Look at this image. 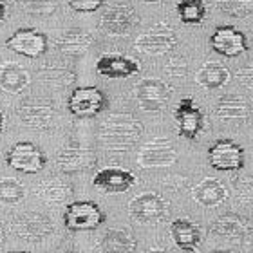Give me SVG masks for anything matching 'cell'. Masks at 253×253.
<instances>
[{
  "label": "cell",
  "instance_id": "27",
  "mask_svg": "<svg viewBox=\"0 0 253 253\" xmlns=\"http://www.w3.org/2000/svg\"><path fill=\"white\" fill-rule=\"evenodd\" d=\"M71 192H73V188L62 179H45L35 186V194L38 195V199L51 203V205L65 201L71 195Z\"/></svg>",
  "mask_w": 253,
  "mask_h": 253
},
{
  "label": "cell",
  "instance_id": "35",
  "mask_svg": "<svg viewBox=\"0 0 253 253\" xmlns=\"http://www.w3.org/2000/svg\"><path fill=\"white\" fill-rule=\"evenodd\" d=\"M235 78L239 80V84L243 85V87L253 90V62L239 69L237 73H235Z\"/></svg>",
  "mask_w": 253,
  "mask_h": 253
},
{
  "label": "cell",
  "instance_id": "15",
  "mask_svg": "<svg viewBox=\"0 0 253 253\" xmlns=\"http://www.w3.org/2000/svg\"><path fill=\"white\" fill-rule=\"evenodd\" d=\"M96 71L100 76L111 80H123L130 78L134 74L141 71L139 62L130 56H123V54H103L96 62Z\"/></svg>",
  "mask_w": 253,
  "mask_h": 253
},
{
  "label": "cell",
  "instance_id": "6",
  "mask_svg": "<svg viewBox=\"0 0 253 253\" xmlns=\"http://www.w3.org/2000/svg\"><path fill=\"white\" fill-rule=\"evenodd\" d=\"M172 96V89L159 78H143L134 85V98L143 111L158 112L167 107Z\"/></svg>",
  "mask_w": 253,
  "mask_h": 253
},
{
  "label": "cell",
  "instance_id": "1",
  "mask_svg": "<svg viewBox=\"0 0 253 253\" xmlns=\"http://www.w3.org/2000/svg\"><path fill=\"white\" fill-rule=\"evenodd\" d=\"M143 125L132 114L118 112L100 125V139L111 150H126L141 137Z\"/></svg>",
  "mask_w": 253,
  "mask_h": 253
},
{
  "label": "cell",
  "instance_id": "18",
  "mask_svg": "<svg viewBox=\"0 0 253 253\" xmlns=\"http://www.w3.org/2000/svg\"><path fill=\"white\" fill-rule=\"evenodd\" d=\"M170 235L174 239L175 246L185 253H194L203 241L201 228L190 219H175L170 224Z\"/></svg>",
  "mask_w": 253,
  "mask_h": 253
},
{
  "label": "cell",
  "instance_id": "13",
  "mask_svg": "<svg viewBox=\"0 0 253 253\" xmlns=\"http://www.w3.org/2000/svg\"><path fill=\"white\" fill-rule=\"evenodd\" d=\"M210 45L217 54L224 58H235L248 51V40L243 31L233 26H219L211 33Z\"/></svg>",
  "mask_w": 253,
  "mask_h": 253
},
{
  "label": "cell",
  "instance_id": "5",
  "mask_svg": "<svg viewBox=\"0 0 253 253\" xmlns=\"http://www.w3.org/2000/svg\"><path fill=\"white\" fill-rule=\"evenodd\" d=\"M69 112L74 118H82V120H89V118L98 116L103 109L107 107V98L103 90L89 85V87H76V89L69 94L67 100Z\"/></svg>",
  "mask_w": 253,
  "mask_h": 253
},
{
  "label": "cell",
  "instance_id": "7",
  "mask_svg": "<svg viewBox=\"0 0 253 253\" xmlns=\"http://www.w3.org/2000/svg\"><path fill=\"white\" fill-rule=\"evenodd\" d=\"M208 163L219 172H237L244 167V148L233 139L221 137L208 148Z\"/></svg>",
  "mask_w": 253,
  "mask_h": 253
},
{
  "label": "cell",
  "instance_id": "17",
  "mask_svg": "<svg viewBox=\"0 0 253 253\" xmlns=\"http://www.w3.org/2000/svg\"><path fill=\"white\" fill-rule=\"evenodd\" d=\"M215 116L226 123H244L252 116V105L244 96L226 94L217 101Z\"/></svg>",
  "mask_w": 253,
  "mask_h": 253
},
{
  "label": "cell",
  "instance_id": "26",
  "mask_svg": "<svg viewBox=\"0 0 253 253\" xmlns=\"http://www.w3.org/2000/svg\"><path fill=\"white\" fill-rule=\"evenodd\" d=\"M136 246V237L126 230H109L101 239L103 253H132Z\"/></svg>",
  "mask_w": 253,
  "mask_h": 253
},
{
  "label": "cell",
  "instance_id": "34",
  "mask_svg": "<svg viewBox=\"0 0 253 253\" xmlns=\"http://www.w3.org/2000/svg\"><path fill=\"white\" fill-rule=\"evenodd\" d=\"M186 62L183 56H174V58H170V62L167 63V67H165V71H167V74L169 76H172V78H183L186 74Z\"/></svg>",
  "mask_w": 253,
  "mask_h": 253
},
{
  "label": "cell",
  "instance_id": "22",
  "mask_svg": "<svg viewBox=\"0 0 253 253\" xmlns=\"http://www.w3.org/2000/svg\"><path fill=\"white\" fill-rule=\"evenodd\" d=\"M31 78L29 73L22 67L20 63L4 62L0 65V89L9 92V94H18L29 85Z\"/></svg>",
  "mask_w": 253,
  "mask_h": 253
},
{
  "label": "cell",
  "instance_id": "25",
  "mask_svg": "<svg viewBox=\"0 0 253 253\" xmlns=\"http://www.w3.org/2000/svg\"><path fill=\"white\" fill-rule=\"evenodd\" d=\"M94 165V154L89 148H63L58 154V167L63 172H80Z\"/></svg>",
  "mask_w": 253,
  "mask_h": 253
},
{
  "label": "cell",
  "instance_id": "32",
  "mask_svg": "<svg viewBox=\"0 0 253 253\" xmlns=\"http://www.w3.org/2000/svg\"><path fill=\"white\" fill-rule=\"evenodd\" d=\"M237 197L243 205H253V177H239L237 179Z\"/></svg>",
  "mask_w": 253,
  "mask_h": 253
},
{
  "label": "cell",
  "instance_id": "14",
  "mask_svg": "<svg viewBox=\"0 0 253 253\" xmlns=\"http://www.w3.org/2000/svg\"><path fill=\"white\" fill-rule=\"evenodd\" d=\"M175 123H177V132L181 137L186 139H195L199 136L201 130L205 128V116L203 111L195 105V101L192 98H183L177 103L174 111Z\"/></svg>",
  "mask_w": 253,
  "mask_h": 253
},
{
  "label": "cell",
  "instance_id": "23",
  "mask_svg": "<svg viewBox=\"0 0 253 253\" xmlns=\"http://www.w3.org/2000/svg\"><path fill=\"white\" fill-rule=\"evenodd\" d=\"M92 35L85 29H78V27H73V29H67L63 31L58 38H56V47L65 54H71V56H78V54H84L87 49L92 45Z\"/></svg>",
  "mask_w": 253,
  "mask_h": 253
},
{
  "label": "cell",
  "instance_id": "2",
  "mask_svg": "<svg viewBox=\"0 0 253 253\" xmlns=\"http://www.w3.org/2000/svg\"><path fill=\"white\" fill-rule=\"evenodd\" d=\"M105 222V213L94 201H73L63 210V224L71 232H90Z\"/></svg>",
  "mask_w": 253,
  "mask_h": 253
},
{
  "label": "cell",
  "instance_id": "16",
  "mask_svg": "<svg viewBox=\"0 0 253 253\" xmlns=\"http://www.w3.org/2000/svg\"><path fill=\"white\" fill-rule=\"evenodd\" d=\"M136 175L125 169H118V167H109V169H101L96 172L92 177L96 188L103 190V192H111V194H123L128 188L136 185Z\"/></svg>",
  "mask_w": 253,
  "mask_h": 253
},
{
  "label": "cell",
  "instance_id": "36",
  "mask_svg": "<svg viewBox=\"0 0 253 253\" xmlns=\"http://www.w3.org/2000/svg\"><path fill=\"white\" fill-rule=\"evenodd\" d=\"M5 15H7V4L4 0H0V24L5 20Z\"/></svg>",
  "mask_w": 253,
  "mask_h": 253
},
{
  "label": "cell",
  "instance_id": "43",
  "mask_svg": "<svg viewBox=\"0 0 253 253\" xmlns=\"http://www.w3.org/2000/svg\"><path fill=\"white\" fill-rule=\"evenodd\" d=\"M71 253H78V252H71Z\"/></svg>",
  "mask_w": 253,
  "mask_h": 253
},
{
  "label": "cell",
  "instance_id": "28",
  "mask_svg": "<svg viewBox=\"0 0 253 253\" xmlns=\"http://www.w3.org/2000/svg\"><path fill=\"white\" fill-rule=\"evenodd\" d=\"M175 11L179 20L186 26H199L206 18V2L205 0H177Z\"/></svg>",
  "mask_w": 253,
  "mask_h": 253
},
{
  "label": "cell",
  "instance_id": "19",
  "mask_svg": "<svg viewBox=\"0 0 253 253\" xmlns=\"http://www.w3.org/2000/svg\"><path fill=\"white\" fill-rule=\"evenodd\" d=\"M18 116H20L22 123L33 128H49L53 126L58 114L54 112V109L49 103H42V101H31V103H24L18 109Z\"/></svg>",
  "mask_w": 253,
  "mask_h": 253
},
{
  "label": "cell",
  "instance_id": "8",
  "mask_svg": "<svg viewBox=\"0 0 253 253\" xmlns=\"http://www.w3.org/2000/svg\"><path fill=\"white\" fill-rule=\"evenodd\" d=\"M128 213L134 221L141 222V224H156L167 217L169 206L158 194L147 192V194L136 195L128 203Z\"/></svg>",
  "mask_w": 253,
  "mask_h": 253
},
{
  "label": "cell",
  "instance_id": "11",
  "mask_svg": "<svg viewBox=\"0 0 253 253\" xmlns=\"http://www.w3.org/2000/svg\"><path fill=\"white\" fill-rule=\"evenodd\" d=\"M5 47L26 58H40L47 51V37L38 29H18L5 38Z\"/></svg>",
  "mask_w": 253,
  "mask_h": 253
},
{
  "label": "cell",
  "instance_id": "10",
  "mask_svg": "<svg viewBox=\"0 0 253 253\" xmlns=\"http://www.w3.org/2000/svg\"><path fill=\"white\" fill-rule=\"evenodd\" d=\"M137 13L136 9L128 4L116 2V4L109 5L105 13L101 15L100 27L107 35L112 37H123L128 31H132L137 26Z\"/></svg>",
  "mask_w": 253,
  "mask_h": 253
},
{
  "label": "cell",
  "instance_id": "20",
  "mask_svg": "<svg viewBox=\"0 0 253 253\" xmlns=\"http://www.w3.org/2000/svg\"><path fill=\"white\" fill-rule=\"evenodd\" d=\"M211 232L219 235V237L228 239V241H235V239L248 237L250 233L253 232V226L252 222L248 219H244V217L235 215V213H226V215L219 217L217 221H213Z\"/></svg>",
  "mask_w": 253,
  "mask_h": 253
},
{
  "label": "cell",
  "instance_id": "37",
  "mask_svg": "<svg viewBox=\"0 0 253 253\" xmlns=\"http://www.w3.org/2000/svg\"><path fill=\"white\" fill-rule=\"evenodd\" d=\"M141 2H145V4H161L165 0H141Z\"/></svg>",
  "mask_w": 253,
  "mask_h": 253
},
{
  "label": "cell",
  "instance_id": "3",
  "mask_svg": "<svg viewBox=\"0 0 253 253\" xmlns=\"http://www.w3.org/2000/svg\"><path fill=\"white\" fill-rule=\"evenodd\" d=\"M177 42H179V40H177V35H175L174 27L169 26V24H165V22H159V24L152 26L145 33H141V35L136 38L134 45H136V49L139 53L158 56V54H165V53L174 51Z\"/></svg>",
  "mask_w": 253,
  "mask_h": 253
},
{
  "label": "cell",
  "instance_id": "12",
  "mask_svg": "<svg viewBox=\"0 0 253 253\" xmlns=\"http://www.w3.org/2000/svg\"><path fill=\"white\" fill-rule=\"evenodd\" d=\"M177 152L167 137H154L143 145L137 154V163L141 169H159L175 163Z\"/></svg>",
  "mask_w": 253,
  "mask_h": 253
},
{
  "label": "cell",
  "instance_id": "40",
  "mask_svg": "<svg viewBox=\"0 0 253 253\" xmlns=\"http://www.w3.org/2000/svg\"><path fill=\"white\" fill-rule=\"evenodd\" d=\"M213 253H233V252H213Z\"/></svg>",
  "mask_w": 253,
  "mask_h": 253
},
{
  "label": "cell",
  "instance_id": "24",
  "mask_svg": "<svg viewBox=\"0 0 253 253\" xmlns=\"http://www.w3.org/2000/svg\"><path fill=\"white\" fill-rule=\"evenodd\" d=\"M232 74L222 63L219 62H206L199 67V71L195 73V82L205 87L208 90L221 89L230 82Z\"/></svg>",
  "mask_w": 253,
  "mask_h": 253
},
{
  "label": "cell",
  "instance_id": "42",
  "mask_svg": "<svg viewBox=\"0 0 253 253\" xmlns=\"http://www.w3.org/2000/svg\"><path fill=\"white\" fill-rule=\"evenodd\" d=\"M0 239H2V230H0Z\"/></svg>",
  "mask_w": 253,
  "mask_h": 253
},
{
  "label": "cell",
  "instance_id": "41",
  "mask_svg": "<svg viewBox=\"0 0 253 253\" xmlns=\"http://www.w3.org/2000/svg\"><path fill=\"white\" fill-rule=\"evenodd\" d=\"M9 253H29V252H9Z\"/></svg>",
  "mask_w": 253,
  "mask_h": 253
},
{
  "label": "cell",
  "instance_id": "31",
  "mask_svg": "<svg viewBox=\"0 0 253 253\" xmlns=\"http://www.w3.org/2000/svg\"><path fill=\"white\" fill-rule=\"evenodd\" d=\"M22 7L33 15L47 16L58 7V0H22Z\"/></svg>",
  "mask_w": 253,
  "mask_h": 253
},
{
  "label": "cell",
  "instance_id": "21",
  "mask_svg": "<svg viewBox=\"0 0 253 253\" xmlns=\"http://www.w3.org/2000/svg\"><path fill=\"white\" fill-rule=\"evenodd\" d=\"M192 197L201 206L215 208V206H219L228 199V190L221 181L213 179V177H206L192 190Z\"/></svg>",
  "mask_w": 253,
  "mask_h": 253
},
{
  "label": "cell",
  "instance_id": "4",
  "mask_svg": "<svg viewBox=\"0 0 253 253\" xmlns=\"http://www.w3.org/2000/svg\"><path fill=\"white\" fill-rule=\"evenodd\" d=\"M5 163L22 174H38L45 169L47 158L40 148L31 141H18L7 150Z\"/></svg>",
  "mask_w": 253,
  "mask_h": 253
},
{
  "label": "cell",
  "instance_id": "38",
  "mask_svg": "<svg viewBox=\"0 0 253 253\" xmlns=\"http://www.w3.org/2000/svg\"><path fill=\"white\" fill-rule=\"evenodd\" d=\"M145 253H167L165 250H159V248H152V250H148V252H145Z\"/></svg>",
  "mask_w": 253,
  "mask_h": 253
},
{
  "label": "cell",
  "instance_id": "39",
  "mask_svg": "<svg viewBox=\"0 0 253 253\" xmlns=\"http://www.w3.org/2000/svg\"><path fill=\"white\" fill-rule=\"evenodd\" d=\"M2 128H4V116H2V112H0V134H2Z\"/></svg>",
  "mask_w": 253,
  "mask_h": 253
},
{
  "label": "cell",
  "instance_id": "30",
  "mask_svg": "<svg viewBox=\"0 0 253 253\" xmlns=\"http://www.w3.org/2000/svg\"><path fill=\"white\" fill-rule=\"evenodd\" d=\"M24 199V186L18 183V179L4 177L0 181V201L5 205H16Z\"/></svg>",
  "mask_w": 253,
  "mask_h": 253
},
{
  "label": "cell",
  "instance_id": "29",
  "mask_svg": "<svg viewBox=\"0 0 253 253\" xmlns=\"http://www.w3.org/2000/svg\"><path fill=\"white\" fill-rule=\"evenodd\" d=\"M217 7L228 16L246 18L253 13V0H217Z\"/></svg>",
  "mask_w": 253,
  "mask_h": 253
},
{
  "label": "cell",
  "instance_id": "33",
  "mask_svg": "<svg viewBox=\"0 0 253 253\" xmlns=\"http://www.w3.org/2000/svg\"><path fill=\"white\" fill-rule=\"evenodd\" d=\"M107 0H69V5L78 13H94Z\"/></svg>",
  "mask_w": 253,
  "mask_h": 253
},
{
  "label": "cell",
  "instance_id": "9",
  "mask_svg": "<svg viewBox=\"0 0 253 253\" xmlns=\"http://www.w3.org/2000/svg\"><path fill=\"white\" fill-rule=\"evenodd\" d=\"M9 228L16 237L37 243L53 233V221L43 213L29 211V213H22V215L11 219Z\"/></svg>",
  "mask_w": 253,
  "mask_h": 253
}]
</instances>
